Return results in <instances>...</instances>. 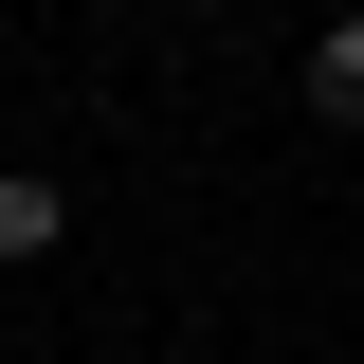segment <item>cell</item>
<instances>
[{"mask_svg":"<svg viewBox=\"0 0 364 364\" xmlns=\"http://www.w3.org/2000/svg\"><path fill=\"white\" fill-rule=\"evenodd\" d=\"M55 237H73V182H37V164H0V273H37Z\"/></svg>","mask_w":364,"mask_h":364,"instance_id":"1","label":"cell"},{"mask_svg":"<svg viewBox=\"0 0 364 364\" xmlns=\"http://www.w3.org/2000/svg\"><path fill=\"white\" fill-rule=\"evenodd\" d=\"M310 109H328V128H364V0L310 37Z\"/></svg>","mask_w":364,"mask_h":364,"instance_id":"2","label":"cell"}]
</instances>
